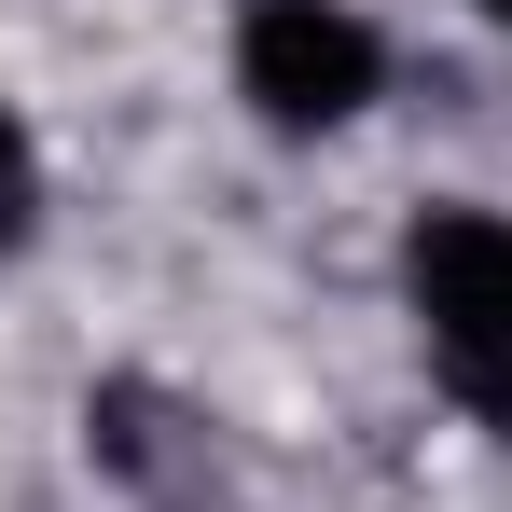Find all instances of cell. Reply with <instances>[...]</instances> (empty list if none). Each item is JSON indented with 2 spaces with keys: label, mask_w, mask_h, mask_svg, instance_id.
Listing matches in <instances>:
<instances>
[{
  "label": "cell",
  "mask_w": 512,
  "mask_h": 512,
  "mask_svg": "<svg viewBox=\"0 0 512 512\" xmlns=\"http://www.w3.org/2000/svg\"><path fill=\"white\" fill-rule=\"evenodd\" d=\"M471 14H485V28H499V42H512V0H471Z\"/></svg>",
  "instance_id": "277c9868"
},
{
  "label": "cell",
  "mask_w": 512,
  "mask_h": 512,
  "mask_svg": "<svg viewBox=\"0 0 512 512\" xmlns=\"http://www.w3.org/2000/svg\"><path fill=\"white\" fill-rule=\"evenodd\" d=\"M402 319H416L429 374L471 402L485 429H512V208H416L402 222Z\"/></svg>",
  "instance_id": "6da1fadb"
},
{
  "label": "cell",
  "mask_w": 512,
  "mask_h": 512,
  "mask_svg": "<svg viewBox=\"0 0 512 512\" xmlns=\"http://www.w3.org/2000/svg\"><path fill=\"white\" fill-rule=\"evenodd\" d=\"M236 97L263 139H346L388 97V28L360 0H236Z\"/></svg>",
  "instance_id": "7a4b0ae2"
},
{
  "label": "cell",
  "mask_w": 512,
  "mask_h": 512,
  "mask_svg": "<svg viewBox=\"0 0 512 512\" xmlns=\"http://www.w3.org/2000/svg\"><path fill=\"white\" fill-rule=\"evenodd\" d=\"M42 194H56V180H42L28 111H0V250H28V236H42Z\"/></svg>",
  "instance_id": "3957f363"
}]
</instances>
